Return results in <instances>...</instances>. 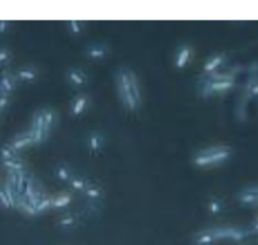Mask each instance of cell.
Here are the masks:
<instances>
[{"instance_id":"obj_1","label":"cell","mask_w":258,"mask_h":245,"mask_svg":"<svg viewBox=\"0 0 258 245\" xmlns=\"http://www.w3.org/2000/svg\"><path fill=\"white\" fill-rule=\"evenodd\" d=\"M117 91L122 105L128 110H136L140 106V88L136 75L127 68H121L117 74Z\"/></svg>"},{"instance_id":"obj_2","label":"cell","mask_w":258,"mask_h":245,"mask_svg":"<svg viewBox=\"0 0 258 245\" xmlns=\"http://www.w3.org/2000/svg\"><path fill=\"white\" fill-rule=\"evenodd\" d=\"M232 155L229 147H208L199 151L194 157V162L198 166H213L227 161Z\"/></svg>"},{"instance_id":"obj_3","label":"cell","mask_w":258,"mask_h":245,"mask_svg":"<svg viewBox=\"0 0 258 245\" xmlns=\"http://www.w3.org/2000/svg\"><path fill=\"white\" fill-rule=\"evenodd\" d=\"M212 233H213V235L216 236L217 241L218 240L241 241L251 235V231H249V229L229 228V226H227V228L212 229Z\"/></svg>"},{"instance_id":"obj_4","label":"cell","mask_w":258,"mask_h":245,"mask_svg":"<svg viewBox=\"0 0 258 245\" xmlns=\"http://www.w3.org/2000/svg\"><path fill=\"white\" fill-rule=\"evenodd\" d=\"M68 82L73 86V87H81V86L86 85L88 80L87 74L81 68H71L67 72Z\"/></svg>"},{"instance_id":"obj_5","label":"cell","mask_w":258,"mask_h":245,"mask_svg":"<svg viewBox=\"0 0 258 245\" xmlns=\"http://www.w3.org/2000/svg\"><path fill=\"white\" fill-rule=\"evenodd\" d=\"M88 107V97L87 96L80 95L77 97H75L71 102V115L77 117L81 116Z\"/></svg>"},{"instance_id":"obj_6","label":"cell","mask_w":258,"mask_h":245,"mask_svg":"<svg viewBox=\"0 0 258 245\" xmlns=\"http://www.w3.org/2000/svg\"><path fill=\"white\" fill-rule=\"evenodd\" d=\"M106 138L101 132H92L88 137V148L91 152L98 153L105 147Z\"/></svg>"},{"instance_id":"obj_7","label":"cell","mask_w":258,"mask_h":245,"mask_svg":"<svg viewBox=\"0 0 258 245\" xmlns=\"http://www.w3.org/2000/svg\"><path fill=\"white\" fill-rule=\"evenodd\" d=\"M87 198V200L90 201H100L102 200V196H103V190L97 185L96 183L91 181L88 179V184H87V188H86L85 193H83Z\"/></svg>"},{"instance_id":"obj_8","label":"cell","mask_w":258,"mask_h":245,"mask_svg":"<svg viewBox=\"0 0 258 245\" xmlns=\"http://www.w3.org/2000/svg\"><path fill=\"white\" fill-rule=\"evenodd\" d=\"M226 62V55L223 54H217L214 57H211L207 63L204 64V70L209 74H213V73H217V70L222 67Z\"/></svg>"},{"instance_id":"obj_9","label":"cell","mask_w":258,"mask_h":245,"mask_svg":"<svg viewBox=\"0 0 258 245\" xmlns=\"http://www.w3.org/2000/svg\"><path fill=\"white\" fill-rule=\"evenodd\" d=\"M72 201V194L63 193L59 195L50 196V209H60L70 205Z\"/></svg>"},{"instance_id":"obj_10","label":"cell","mask_w":258,"mask_h":245,"mask_svg":"<svg viewBox=\"0 0 258 245\" xmlns=\"http://www.w3.org/2000/svg\"><path fill=\"white\" fill-rule=\"evenodd\" d=\"M54 175L58 180L68 184L72 180L73 176H75V173H73L72 169L68 165H66V164H59V165L54 169Z\"/></svg>"},{"instance_id":"obj_11","label":"cell","mask_w":258,"mask_h":245,"mask_svg":"<svg viewBox=\"0 0 258 245\" xmlns=\"http://www.w3.org/2000/svg\"><path fill=\"white\" fill-rule=\"evenodd\" d=\"M257 196H258V186L254 188L244 189L241 194H239V201L244 205H252V204H257Z\"/></svg>"},{"instance_id":"obj_12","label":"cell","mask_w":258,"mask_h":245,"mask_svg":"<svg viewBox=\"0 0 258 245\" xmlns=\"http://www.w3.org/2000/svg\"><path fill=\"white\" fill-rule=\"evenodd\" d=\"M191 57V48L190 47H180L178 49L175 57V65L178 68H184L189 63Z\"/></svg>"},{"instance_id":"obj_13","label":"cell","mask_w":258,"mask_h":245,"mask_svg":"<svg viewBox=\"0 0 258 245\" xmlns=\"http://www.w3.org/2000/svg\"><path fill=\"white\" fill-rule=\"evenodd\" d=\"M107 47L102 44H93L87 47V55L92 59H103L107 55Z\"/></svg>"},{"instance_id":"obj_14","label":"cell","mask_w":258,"mask_h":245,"mask_svg":"<svg viewBox=\"0 0 258 245\" xmlns=\"http://www.w3.org/2000/svg\"><path fill=\"white\" fill-rule=\"evenodd\" d=\"M17 85V78L12 74H4L0 79V92H4L10 95L14 91Z\"/></svg>"},{"instance_id":"obj_15","label":"cell","mask_w":258,"mask_h":245,"mask_svg":"<svg viewBox=\"0 0 258 245\" xmlns=\"http://www.w3.org/2000/svg\"><path fill=\"white\" fill-rule=\"evenodd\" d=\"M216 241L217 239L212 233V229L211 230L202 231L194 238V244L196 245H213Z\"/></svg>"},{"instance_id":"obj_16","label":"cell","mask_w":258,"mask_h":245,"mask_svg":"<svg viewBox=\"0 0 258 245\" xmlns=\"http://www.w3.org/2000/svg\"><path fill=\"white\" fill-rule=\"evenodd\" d=\"M17 80H23V82H33L37 78V70L34 68L30 67H24L20 68L17 72V75H15Z\"/></svg>"},{"instance_id":"obj_17","label":"cell","mask_w":258,"mask_h":245,"mask_svg":"<svg viewBox=\"0 0 258 245\" xmlns=\"http://www.w3.org/2000/svg\"><path fill=\"white\" fill-rule=\"evenodd\" d=\"M70 186L76 191H80V193H85L86 188H87V184H88V179L87 178H83V176L80 175H76L72 178V180L70 181Z\"/></svg>"},{"instance_id":"obj_18","label":"cell","mask_w":258,"mask_h":245,"mask_svg":"<svg viewBox=\"0 0 258 245\" xmlns=\"http://www.w3.org/2000/svg\"><path fill=\"white\" fill-rule=\"evenodd\" d=\"M76 223H77V218L72 213L66 214L59 219V225L62 228H72L73 225H76Z\"/></svg>"},{"instance_id":"obj_19","label":"cell","mask_w":258,"mask_h":245,"mask_svg":"<svg viewBox=\"0 0 258 245\" xmlns=\"http://www.w3.org/2000/svg\"><path fill=\"white\" fill-rule=\"evenodd\" d=\"M208 209L212 214H218L223 210V204L218 199H212L208 204Z\"/></svg>"},{"instance_id":"obj_20","label":"cell","mask_w":258,"mask_h":245,"mask_svg":"<svg viewBox=\"0 0 258 245\" xmlns=\"http://www.w3.org/2000/svg\"><path fill=\"white\" fill-rule=\"evenodd\" d=\"M0 204H2L3 206H5V208H12V203H10L9 198H8V195L5 194L4 189H0Z\"/></svg>"},{"instance_id":"obj_21","label":"cell","mask_w":258,"mask_h":245,"mask_svg":"<svg viewBox=\"0 0 258 245\" xmlns=\"http://www.w3.org/2000/svg\"><path fill=\"white\" fill-rule=\"evenodd\" d=\"M8 58H9V52H8V49H5V48H0V64L4 63Z\"/></svg>"},{"instance_id":"obj_22","label":"cell","mask_w":258,"mask_h":245,"mask_svg":"<svg viewBox=\"0 0 258 245\" xmlns=\"http://www.w3.org/2000/svg\"><path fill=\"white\" fill-rule=\"evenodd\" d=\"M249 231H251V234H257L258 235V216L254 219L253 224H252V228L249 229Z\"/></svg>"},{"instance_id":"obj_23","label":"cell","mask_w":258,"mask_h":245,"mask_svg":"<svg viewBox=\"0 0 258 245\" xmlns=\"http://www.w3.org/2000/svg\"><path fill=\"white\" fill-rule=\"evenodd\" d=\"M249 95H251V96H258V82L253 86V87L251 88V90H249Z\"/></svg>"}]
</instances>
